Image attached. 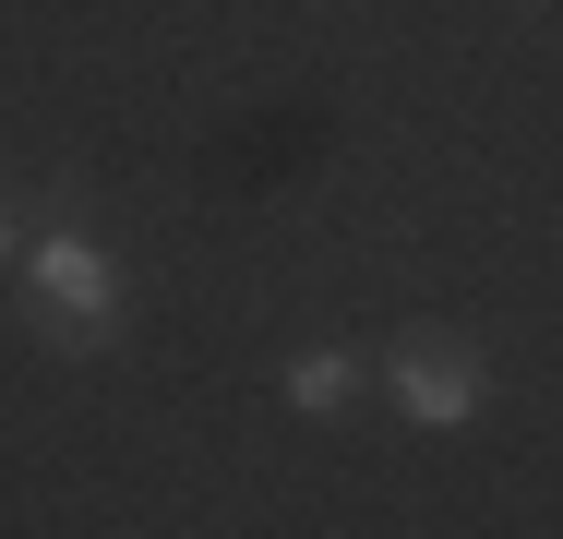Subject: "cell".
<instances>
[{
    "label": "cell",
    "mask_w": 563,
    "mask_h": 539,
    "mask_svg": "<svg viewBox=\"0 0 563 539\" xmlns=\"http://www.w3.org/2000/svg\"><path fill=\"white\" fill-rule=\"evenodd\" d=\"M12 300H24V323H36V348H60V360H109L120 336H132V264H120L85 216H48V228H24Z\"/></svg>",
    "instance_id": "6da1fadb"
},
{
    "label": "cell",
    "mask_w": 563,
    "mask_h": 539,
    "mask_svg": "<svg viewBox=\"0 0 563 539\" xmlns=\"http://www.w3.org/2000/svg\"><path fill=\"white\" fill-rule=\"evenodd\" d=\"M372 396L408 431H467L492 408V348H479L467 323H396V336L372 348Z\"/></svg>",
    "instance_id": "7a4b0ae2"
},
{
    "label": "cell",
    "mask_w": 563,
    "mask_h": 539,
    "mask_svg": "<svg viewBox=\"0 0 563 539\" xmlns=\"http://www.w3.org/2000/svg\"><path fill=\"white\" fill-rule=\"evenodd\" d=\"M276 408H288V420H360V408H372V348H347V336L288 348V360H276Z\"/></svg>",
    "instance_id": "3957f363"
},
{
    "label": "cell",
    "mask_w": 563,
    "mask_h": 539,
    "mask_svg": "<svg viewBox=\"0 0 563 539\" xmlns=\"http://www.w3.org/2000/svg\"><path fill=\"white\" fill-rule=\"evenodd\" d=\"M12 264H24V205L0 193V276H12Z\"/></svg>",
    "instance_id": "277c9868"
}]
</instances>
